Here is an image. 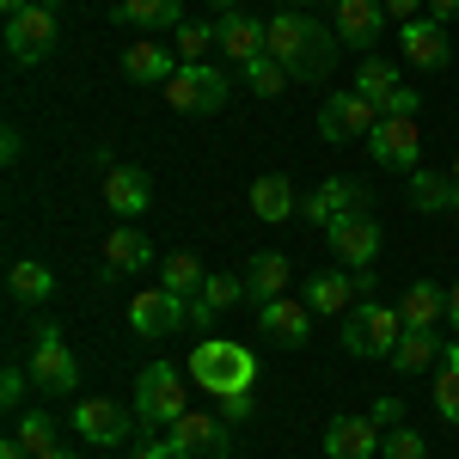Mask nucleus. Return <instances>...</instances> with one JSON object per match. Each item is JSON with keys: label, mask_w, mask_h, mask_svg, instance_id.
Wrapping results in <instances>:
<instances>
[{"label": "nucleus", "mask_w": 459, "mask_h": 459, "mask_svg": "<svg viewBox=\"0 0 459 459\" xmlns=\"http://www.w3.org/2000/svg\"><path fill=\"white\" fill-rule=\"evenodd\" d=\"M337 49H343V37L331 25H318L313 13H300V6H282L270 19V56L288 68V80H325L337 68Z\"/></svg>", "instance_id": "1"}, {"label": "nucleus", "mask_w": 459, "mask_h": 459, "mask_svg": "<svg viewBox=\"0 0 459 459\" xmlns=\"http://www.w3.org/2000/svg\"><path fill=\"white\" fill-rule=\"evenodd\" d=\"M190 386L214 392V398H233V392H251L257 386V355L246 343H233V337H203L196 350H190Z\"/></svg>", "instance_id": "2"}, {"label": "nucleus", "mask_w": 459, "mask_h": 459, "mask_svg": "<svg viewBox=\"0 0 459 459\" xmlns=\"http://www.w3.org/2000/svg\"><path fill=\"white\" fill-rule=\"evenodd\" d=\"M398 343H404V313L386 307V300H361V307L343 318V350L361 355V361H380V355L392 361Z\"/></svg>", "instance_id": "3"}, {"label": "nucleus", "mask_w": 459, "mask_h": 459, "mask_svg": "<svg viewBox=\"0 0 459 459\" xmlns=\"http://www.w3.org/2000/svg\"><path fill=\"white\" fill-rule=\"evenodd\" d=\"M160 92H166V105L184 110V117H214V110L227 105V92H233V74L214 68V62H184Z\"/></svg>", "instance_id": "4"}, {"label": "nucleus", "mask_w": 459, "mask_h": 459, "mask_svg": "<svg viewBox=\"0 0 459 459\" xmlns=\"http://www.w3.org/2000/svg\"><path fill=\"white\" fill-rule=\"evenodd\" d=\"M184 368H172V361H153L142 380H135V417H142V429H172L190 404H184Z\"/></svg>", "instance_id": "5"}, {"label": "nucleus", "mask_w": 459, "mask_h": 459, "mask_svg": "<svg viewBox=\"0 0 459 459\" xmlns=\"http://www.w3.org/2000/svg\"><path fill=\"white\" fill-rule=\"evenodd\" d=\"M37 392H74L80 386V355L68 350L62 325H37V343H31V361H25Z\"/></svg>", "instance_id": "6"}, {"label": "nucleus", "mask_w": 459, "mask_h": 459, "mask_svg": "<svg viewBox=\"0 0 459 459\" xmlns=\"http://www.w3.org/2000/svg\"><path fill=\"white\" fill-rule=\"evenodd\" d=\"M178 459H233V423L227 417H203V411H184L166 429Z\"/></svg>", "instance_id": "7"}, {"label": "nucleus", "mask_w": 459, "mask_h": 459, "mask_svg": "<svg viewBox=\"0 0 459 459\" xmlns=\"http://www.w3.org/2000/svg\"><path fill=\"white\" fill-rule=\"evenodd\" d=\"M368 288H374L368 270H318L313 282L300 288V300H307L318 318H350L355 300H368Z\"/></svg>", "instance_id": "8"}, {"label": "nucleus", "mask_w": 459, "mask_h": 459, "mask_svg": "<svg viewBox=\"0 0 459 459\" xmlns=\"http://www.w3.org/2000/svg\"><path fill=\"white\" fill-rule=\"evenodd\" d=\"M380 129V110L368 105L355 86H343V92H331L325 105H318V135L331 147H343V142H355V135H374Z\"/></svg>", "instance_id": "9"}, {"label": "nucleus", "mask_w": 459, "mask_h": 459, "mask_svg": "<svg viewBox=\"0 0 459 459\" xmlns=\"http://www.w3.org/2000/svg\"><path fill=\"white\" fill-rule=\"evenodd\" d=\"M184 318H190V300L172 294V288H135V300H129V325H135V337H147V343L184 331Z\"/></svg>", "instance_id": "10"}, {"label": "nucleus", "mask_w": 459, "mask_h": 459, "mask_svg": "<svg viewBox=\"0 0 459 459\" xmlns=\"http://www.w3.org/2000/svg\"><path fill=\"white\" fill-rule=\"evenodd\" d=\"M56 37H62V25H56V13L49 6H25L19 19H6V56L19 62V68H37L49 49H56Z\"/></svg>", "instance_id": "11"}, {"label": "nucleus", "mask_w": 459, "mask_h": 459, "mask_svg": "<svg viewBox=\"0 0 459 459\" xmlns=\"http://www.w3.org/2000/svg\"><path fill=\"white\" fill-rule=\"evenodd\" d=\"M368 153H374V166H386V172H417V160H423V129H417V117H380V129L368 135Z\"/></svg>", "instance_id": "12"}, {"label": "nucleus", "mask_w": 459, "mask_h": 459, "mask_svg": "<svg viewBox=\"0 0 459 459\" xmlns=\"http://www.w3.org/2000/svg\"><path fill=\"white\" fill-rule=\"evenodd\" d=\"M135 423H142V417H129L117 398H80V404H74V429L86 435V447H123Z\"/></svg>", "instance_id": "13"}, {"label": "nucleus", "mask_w": 459, "mask_h": 459, "mask_svg": "<svg viewBox=\"0 0 459 459\" xmlns=\"http://www.w3.org/2000/svg\"><path fill=\"white\" fill-rule=\"evenodd\" d=\"M300 214H307L313 227H337V221H350V214H368V184H355V178H325L313 196L300 203Z\"/></svg>", "instance_id": "14"}, {"label": "nucleus", "mask_w": 459, "mask_h": 459, "mask_svg": "<svg viewBox=\"0 0 459 459\" xmlns=\"http://www.w3.org/2000/svg\"><path fill=\"white\" fill-rule=\"evenodd\" d=\"M331 31L343 37V49L374 56V43L386 31V6H380V0H337V6H331Z\"/></svg>", "instance_id": "15"}, {"label": "nucleus", "mask_w": 459, "mask_h": 459, "mask_svg": "<svg viewBox=\"0 0 459 459\" xmlns=\"http://www.w3.org/2000/svg\"><path fill=\"white\" fill-rule=\"evenodd\" d=\"M325 239H331V257H337L343 270H368V264L380 257V221H374V214H350V221L325 227Z\"/></svg>", "instance_id": "16"}, {"label": "nucleus", "mask_w": 459, "mask_h": 459, "mask_svg": "<svg viewBox=\"0 0 459 459\" xmlns=\"http://www.w3.org/2000/svg\"><path fill=\"white\" fill-rule=\"evenodd\" d=\"M398 49H404V62H417V68H447V56H454V37L447 25H435V19H411V25H398Z\"/></svg>", "instance_id": "17"}, {"label": "nucleus", "mask_w": 459, "mask_h": 459, "mask_svg": "<svg viewBox=\"0 0 459 459\" xmlns=\"http://www.w3.org/2000/svg\"><path fill=\"white\" fill-rule=\"evenodd\" d=\"M257 331L270 337V343H282V350H300L307 343V331H313V307L307 300H264L257 307Z\"/></svg>", "instance_id": "18"}, {"label": "nucleus", "mask_w": 459, "mask_h": 459, "mask_svg": "<svg viewBox=\"0 0 459 459\" xmlns=\"http://www.w3.org/2000/svg\"><path fill=\"white\" fill-rule=\"evenodd\" d=\"M221 56H227L233 68H251L257 56H270V25L251 19V13H227V19H221Z\"/></svg>", "instance_id": "19"}, {"label": "nucleus", "mask_w": 459, "mask_h": 459, "mask_svg": "<svg viewBox=\"0 0 459 459\" xmlns=\"http://www.w3.org/2000/svg\"><path fill=\"white\" fill-rule=\"evenodd\" d=\"M380 423L374 417H331V429H325V454L331 459H374L380 454Z\"/></svg>", "instance_id": "20"}, {"label": "nucleus", "mask_w": 459, "mask_h": 459, "mask_svg": "<svg viewBox=\"0 0 459 459\" xmlns=\"http://www.w3.org/2000/svg\"><path fill=\"white\" fill-rule=\"evenodd\" d=\"M147 203H153L147 172H135V166H110L105 172V209L117 214V221H142Z\"/></svg>", "instance_id": "21"}, {"label": "nucleus", "mask_w": 459, "mask_h": 459, "mask_svg": "<svg viewBox=\"0 0 459 459\" xmlns=\"http://www.w3.org/2000/svg\"><path fill=\"white\" fill-rule=\"evenodd\" d=\"M178 68H184V62H178V49L153 43V37H142V43H129V49H123V74H129L135 86H166Z\"/></svg>", "instance_id": "22"}, {"label": "nucleus", "mask_w": 459, "mask_h": 459, "mask_svg": "<svg viewBox=\"0 0 459 459\" xmlns=\"http://www.w3.org/2000/svg\"><path fill=\"white\" fill-rule=\"evenodd\" d=\"M147 264H153L147 233H135V221H117V227L105 233V270H117V276H142Z\"/></svg>", "instance_id": "23"}, {"label": "nucleus", "mask_w": 459, "mask_h": 459, "mask_svg": "<svg viewBox=\"0 0 459 459\" xmlns=\"http://www.w3.org/2000/svg\"><path fill=\"white\" fill-rule=\"evenodd\" d=\"M239 300H246V276H209L203 294L190 300V325L196 331H214V318L227 313V307H239Z\"/></svg>", "instance_id": "24"}, {"label": "nucleus", "mask_w": 459, "mask_h": 459, "mask_svg": "<svg viewBox=\"0 0 459 459\" xmlns=\"http://www.w3.org/2000/svg\"><path fill=\"white\" fill-rule=\"evenodd\" d=\"M239 276H246V300H257V307L264 300H282L288 294V257L282 251H257Z\"/></svg>", "instance_id": "25"}, {"label": "nucleus", "mask_w": 459, "mask_h": 459, "mask_svg": "<svg viewBox=\"0 0 459 459\" xmlns=\"http://www.w3.org/2000/svg\"><path fill=\"white\" fill-rule=\"evenodd\" d=\"M294 209H300V203H294V184H288L282 172H264V178H251V214H257V221L282 227V221H288Z\"/></svg>", "instance_id": "26"}, {"label": "nucleus", "mask_w": 459, "mask_h": 459, "mask_svg": "<svg viewBox=\"0 0 459 459\" xmlns=\"http://www.w3.org/2000/svg\"><path fill=\"white\" fill-rule=\"evenodd\" d=\"M398 313H404V331H435V325L447 318V294L435 282H411L404 300H398Z\"/></svg>", "instance_id": "27"}, {"label": "nucleus", "mask_w": 459, "mask_h": 459, "mask_svg": "<svg viewBox=\"0 0 459 459\" xmlns=\"http://www.w3.org/2000/svg\"><path fill=\"white\" fill-rule=\"evenodd\" d=\"M411 209H423V214H447V209H459V184H454V172H411Z\"/></svg>", "instance_id": "28"}, {"label": "nucleus", "mask_w": 459, "mask_h": 459, "mask_svg": "<svg viewBox=\"0 0 459 459\" xmlns=\"http://www.w3.org/2000/svg\"><path fill=\"white\" fill-rule=\"evenodd\" d=\"M441 331H404V343L392 350V368L398 374H429V368H441Z\"/></svg>", "instance_id": "29"}, {"label": "nucleus", "mask_w": 459, "mask_h": 459, "mask_svg": "<svg viewBox=\"0 0 459 459\" xmlns=\"http://www.w3.org/2000/svg\"><path fill=\"white\" fill-rule=\"evenodd\" d=\"M6 294H13L19 307H43V300L56 294V276H49L37 257H19V264L6 270Z\"/></svg>", "instance_id": "30"}, {"label": "nucleus", "mask_w": 459, "mask_h": 459, "mask_svg": "<svg viewBox=\"0 0 459 459\" xmlns=\"http://www.w3.org/2000/svg\"><path fill=\"white\" fill-rule=\"evenodd\" d=\"M117 19L123 25H142V31H178L184 25V6L178 0H117Z\"/></svg>", "instance_id": "31"}, {"label": "nucleus", "mask_w": 459, "mask_h": 459, "mask_svg": "<svg viewBox=\"0 0 459 459\" xmlns=\"http://www.w3.org/2000/svg\"><path fill=\"white\" fill-rule=\"evenodd\" d=\"M435 417L459 423V337L441 350V368H435Z\"/></svg>", "instance_id": "32"}, {"label": "nucleus", "mask_w": 459, "mask_h": 459, "mask_svg": "<svg viewBox=\"0 0 459 459\" xmlns=\"http://www.w3.org/2000/svg\"><path fill=\"white\" fill-rule=\"evenodd\" d=\"M203 282H209V270H203L190 251H172V257L160 264V288H172V294H184V300H196Z\"/></svg>", "instance_id": "33"}, {"label": "nucleus", "mask_w": 459, "mask_h": 459, "mask_svg": "<svg viewBox=\"0 0 459 459\" xmlns=\"http://www.w3.org/2000/svg\"><path fill=\"white\" fill-rule=\"evenodd\" d=\"M13 435H19V447H25V454H31V459L56 454V417H49V411H25Z\"/></svg>", "instance_id": "34"}, {"label": "nucleus", "mask_w": 459, "mask_h": 459, "mask_svg": "<svg viewBox=\"0 0 459 459\" xmlns=\"http://www.w3.org/2000/svg\"><path fill=\"white\" fill-rule=\"evenodd\" d=\"M172 49H178V62H209V49H221V25H196V19H184Z\"/></svg>", "instance_id": "35"}, {"label": "nucleus", "mask_w": 459, "mask_h": 459, "mask_svg": "<svg viewBox=\"0 0 459 459\" xmlns=\"http://www.w3.org/2000/svg\"><path fill=\"white\" fill-rule=\"evenodd\" d=\"M239 74H246V86L257 92V99H276V92L288 86V68L276 62V56H257V62H251V68H239Z\"/></svg>", "instance_id": "36"}, {"label": "nucleus", "mask_w": 459, "mask_h": 459, "mask_svg": "<svg viewBox=\"0 0 459 459\" xmlns=\"http://www.w3.org/2000/svg\"><path fill=\"white\" fill-rule=\"evenodd\" d=\"M380 454H386V459H429V441L417 435V429H386Z\"/></svg>", "instance_id": "37"}, {"label": "nucleus", "mask_w": 459, "mask_h": 459, "mask_svg": "<svg viewBox=\"0 0 459 459\" xmlns=\"http://www.w3.org/2000/svg\"><path fill=\"white\" fill-rule=\"evenodd\" d=\"M25 386H31V374L6 368V374H0V404H6V411H19V404H25Z\"/></svg>", "instance_id": "38"}, {"label": "nucleus", "mask_w": 459, "mask_h": 459, "mask_svg": "<svg viewBox=\"0 0 459 459\" xmlns=\"http://www.w3.org/2000/svg\"><path fill=\"white\" fill-rule=\"evenodd\" d=\"M129 459H178V454H172V441H166V435H142Z\"/></svg>", "instance_id": "39"}, {"label": "nucleus", "mask_w": 459, "mask_h": 459, "mask_svg": "<svg viewBox=\"0 0 459 459\" xmlns=\"http://www.w3.org/2000/svg\"><path fill=\"white\" fill-rule=\"evenodd\" d=\"M380 6H386V19L411 25V19H423V6H429V0H380Z\"/></svg>", "instance_id": "40"}, {"label": "nucleus", "mask_w": 459, "mask_h": 459, "mask_svg": "<svg viewBox=\"0 0 459 459\" xmlns=\"http://www.w3.org/2000/svg\"><path fill=\"white\" fill-rule=\"evenodd\" d=\"M221 417H227V423H246V417H251V392H233V398H221Z\"/></svg>", "instance_id": "41"}, {"label": "nucleus", "mask_w": 459, "mask_h": 459, "mask_svg": "<svg viewBox=\"0 0 459 459\" xmlns=\"http://www.w3.org/2000/svg\"><path fill=\"white\" fill-rule=\"evenodd\" d=\"M429 19L435 25H459V0H429Z\"/></svg>", "instance_id": "42"}, {"label": "nucleus", "mask_w": 459, "mask_h": 459, "mask_svg": "<svg viewBox=\"0 0 459 459\" xmlns=\"http://www.w3.org/2000/svg\"><path fill=\"white\" fill-rule=\"evenodd\" d=\"M398 417H404V404H398V398H380V404H374V423H398Z\"/></svg>", "instance_id": "43"}, {"label": "nucleus", "mask_w": 459, "mask_h": 459, "mask_svg": "<svg viewBox=\"0 0 459 459\" xmlns=\"http://www.w3.org/2000/svg\"><path fill=\"white\" fill-rule=\"evenodd\" d=\"M0 459H31V454L19 447V435H6V441H0Z\"/></svg>", "instance_id": "44"}, {"label": "nucleus", "mask_w": 459, "mask_h": 459, "mask_svg": "<svg viewBox=\"0 0 459 459\" xmlns=\"http://www.w3.org/2000/svg\"><path fill=\"white\" fill-rule=\"evenodd\" d=\"M447 325H454V331H459V282L447 288Z\"/></svg>", "instance_id": "45"}, {"label": "nucleus", "mask_w": 459, "mask_h": 459, "mask_svg": "<svg viewBox=\"0 0 459 459\" xmlns=\"http://www.w3.org/2000/svg\"><path fill=\"white\" fill-rule=\"evenodd\" d=\"M25 6H31V0H0V13H6V19H19Z\"/></svg>", "instance_id": "46"}, {"label": "nucleus", "mask_w": 459, "mask_h": 459, "mask_svg": "<svg viewBox=\"0 0 459 459\" xmlns=\"http://www.w3.org/2000/svg\"><path fill=\"white\" fill-rule=\"evenodd\" d=\"M43 459H86V454H74V447H56V454H43Z\"/></svg>", "instance_id": "47"}, {"label": "nucleus", "mask_w": 459, "mask_h": 459, "mask_svg": "<svg viewBox=\"0 0 459 459\" xmlns=\"http://www.w3.org/2000/svg\"><path fill=\"white\" fill-rule=\"evenodd\" d=\"M209 6H221V13H239V0H209Z\"/></svg>", "instance_id": "48"}, {"label": "nucleus", "mask_w": 459, "mask_h": 459, "mask_svg": "<svg viewBox=\"0 0 459 459\" xmlns=\"http://www.w3.org/2000/svg\"><path fill=\"white\" fill-rule=\"evenodd\" d=\"M37 6H49V13H62V6H68V0H37Z\"/></svg>", "instance_id": "49"}, {"label": "nucleus", "mask_w": 459, "mask_h": 459, "mask_svg": "<svg viewBox=\"0 0 459 459\" xmlns=\"http://www.w3.org/2000/svg\"><path fill=\"white\" fill-rule=\"evenodd\" d=\"M447 172H454V184H459V153H454V166H447Z\"/></svg>", "instance_id": "50"}, {"label": "nucleus", "mask_w": 459, "mask_h": 459, "mask_svg": "<svg viewBox=\"0 0 459 459\" xmlns=\"http://www.w3.org/2000/svg\"><path fill=\"white\" fill-rule=\"evenodd\" d=\"M276 6H307V0H276Z\"/></svg>", "instance_id": "51"}]
</instances>
